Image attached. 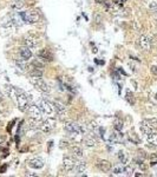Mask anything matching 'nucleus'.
<instances>
[{"mask_svg":"<svg viewBox=\"0 0 157 177\" xmlns=\"http://www.w3.org/2000/svg\"><path fill=\"white\" fill-rule=\"evenodd\" d=\"M6 91L9 96H11L12 99L15 102L18 109L21 112H27L28 107H30V105H31L27 95L23 90H20V88H17V87H13V86H6Z\"/></svg>","mask_w":157,"mask_h":177,"instance_id":"f257e3e1","label":"nucleus"},{"mask_svg":"<svg viewBox=\"0 0 157 177\" xmlns=\"http://www.w3.org/2000/svg\"><path fill=\"white\" fill-rule=\"evenodd\" d=\"M64 129L70 132V133H74V135H79V133H84L85 132V129L79 125L78 123H74V122H71V121H67L64 123Z\"/></svg>","mask_w":157,"mask_h":177,"instance_id":"f03ea898","label":"nucleus"},{"mask_svg":"<svg viewBox=\"0 0 157 177\" xmlns=\"http://www.w3.org/2000/svg\"><path fill=\"white\" fill-rule=\"evenodd\" d=\"M30 82L34 87H37L38 90H40L42 92H48L50 91V87H48V85L45 83L44 79H42V77L30 76Z\"/></svg>","mask_w":157,"mask_h":177,"instance_id":"7ed1b4c3","label":"nucleus"},{"mask_svg":"<svg viewBox=\"0 0 157 177\" xmlns=\"http://www.w3.org/2000/svg\"><path fill=\"white\" fill-rule=\"evenodd\" d=\"M23 21L27 24H34L39 20V14L36 11H30V12H21L20 13Z\"/></svg>","mask_w":157,"mask_h":177,"instance_id":"20e7f679","label":"nucleus"},{"mask_svg":"<svg viewBox=\"0 0 157 177\" xmlns=\"http://www.w3.org/2000/svg\"><path fill=\"white\" fill-rule=\"evenodd\" d=\"M40 109L43 110V112L47 116H52L54 112H56V109H54V105L53 103H51L50 101H46V99H43L40 102Z\"/></svg>","mask_w":157,"mask_h":177,"instance_id":"39448f33","label":"nucleus"},{"mask_svg":"<svg viewBox=\"0 0 157 177\" xmlns=\"http://www.w3.org/2000/svg\"><path fill=\"white\" fill-rule=\"evenodd\" d=\"M56 125V121L52 117L46 118L45 121L40 122V125H39V129H40L43 132H50Z\"/></svg>","mask_w":157,"mask_h":177,"instance_id":"423d86ee","label":"nucleus"},{"mask_svg":"<svg viewBox=\"0 0 157 177\" xmlns=\"http://www.w3.org/2000/svg\"><path fill=\"white\" fill-rule=\"evenodd\" d=\"M27 113L30 115L32 118H36V119H40L42 115H43V110L40 109V106H38L36 104H31L30 107L27 110Z\"/></svg>","mask_w":157,"mask_h":177,"instance_id":"0eeeda50","label":"nucleus"},{"mask_svg":"<svg viewBox=\"0 0 157 177\" xmlns=\"http://www.w3.org/2000/svg\"><path fill=\"white\" fill-rule=\"evenodd\" d=\"M96 166L98 168V170H101L103 172H109L112 169V165L109 161H105V160H101L96 163Z\"/></svg>","mask_w":157,"mask_h":177,"instance_id":"6e6552de","label":"nucleus"},{"mask_svg":"<svg viewBox=\"0 0 157 177\" xmlns=\"http://www.w3.org/2000/svg\"><path fill=\"white\" fill-rule=\"evenodd\" d=\"M76 162L72 157H64V160H63V165H64V168L66 171H73L74 170V166H76Z\"/></svg>","mask_w":157,"mask_h":177,"instance_id":"1a4fd4ad","label":"nucleus"},{"mask_svg":"<svg viewBox=\"0 0 157 177\" xmlns=\"http://www.w3.org/2000/svg\"><path fill=\"white\" fill-rule=\"evenodd\" d=\"M138 44H140V46L143 48V50L148 51L150 48V46H151V40L146 36H141L140 40H138Z\"/></svg>","mask_w":157,"mask_h":177,"instance_id":"9d476101","label":"nucleus"},{"mask_svg":"<svg viewBox=\"0 0 157 177\" xmlns=\"http://www.w3.org/2000/svg\"><path fill=\"white\" fill-rule=\"evenodd\" d=\"M28 165L33 169H42L44 166V161L42 158H39V157H37V158H33L28 162Z\"/></svg>","mask_w":157,"mask_h":177,"instance_id":"9b49d317","label":"nucleus"},{"mask_svg":"<svg viewBox=\"0 0 157 177\" xmlns=\"http://www.w3.org/2000/svg\"><path fill=\"white\" fill-rule=\"evenodd\" d=\"M39 58L43 59L44 62H52L53 56L48 50H43V51L39 52Z\"/></svg>","mask_w":157,"mask_h":177,"instance_id":"f8f14e48","label":"nucleus"},{"mask_svg":"<svg viewBox=\"0 0 157 177\" xmlns=\"http://www.w3.org/2000/svg\"><path fill=\"white\" fill-rule=\"evenodd\" d=\"M20 56H21V58H23V60H28V59H31L32 52H31V50H30V47L25 46V47L20 48Z\"/></svg>","mask_w":157,"mask_h":177,"instance_id":"ddd939ff","label":"nucleus"},{"mask_svg":"<svg viewBox=\"0 0 157 177\" xmlns=\"http://www.w3.org/2000/svg\"><path fill=\"white\" fill-rule=\"evenodd\" d=\"M140 127H141V131H142L144 135H150V133L154 132V127H151L150 125H148L145 122H142L141 125H140Z\"/></svg>","mask_w":157,"mask_h":177,"instance_id":"4468645a","label":"nucleus"},{"mask_svg":"<svg viewBox=\"0 0 157 177\" xmlns=\"http://www.w3.org/2000/svg\"><path fill=\"white\" fill-rule=\"evenodd\" d=\"M85 145H86L87 148H95V146L97 145V139L95 138L93 135L87 136L86 138H85Z\"/></svg>","mask_w":157,"mask_h":177,"instance_id":"2eb2a0df","label":"nucleus"},{"mask_svg":"<svg viewBox=\"0 0 157 177\" xmlns=\"http://www.w3.org/2000/svg\"><path fill=\"white\" fill-rule=\"evenodd\" d=\"M85 169H86V164H85V162H82V161H79V162H76L74 171H76L77 174L84 172V171H85Z\"/></svg>","mask_w":157,"mask_h":177,"instance_id":"dca6fc26","label":"nucleus"},{"mask_svg":"<svg viewBox=\"0 0 157 177\" xmlns=\"http://www.w3.org/2000/svg\"><path fill=\"white\" fill-rule=\"evenodd\" d=\"M53 105H54V109H56V112H57V113L63 115V113L65 112V106H64V104H62L60 102L56 101V102L53 103Z\"/></svg>","mask_w":157,"mask_h":177,"instance_id":"f3484780","label":"nucleus"},{"mask_svg":"<svg viewBox=\"0 0 157 177\" xmlns=\"http://www.w3.org/2000/svg\"><path fill=\"white\" fill-rule=\"evenodd\" d=\"M24 43H25V45H26L27 47H30V48L36 47V46L38 45V42L36 40V39H33V38H25Z\"/></svg>","mask_w":157,"mask_h":177,"instance_id":"a211bd4d","label":"nucleus"},{"mask_svg":"<svg viewBox=\"0 0 157 177\" xmlns=\"http://www.w3.org/2000/svg\"><path fill=\"white\" fill-rule=\"evenodd\" d=\"M112 174L113 175H121V174H125V166L124 165H116L112 169Z\"/></svg>","mask_w":157,"mask_h":177,"instance_id":"6ab92c4d","label":"nucleus"},{"mask_svg":"<svg viewBox=\"0 0 157 177\" xmlns=\"http://www.w3.org/2000/svg\"><path fill=\"white\" fill-rule=\"evenodd\" d=\"M146 139H148V142L155 146H157V133L152 132L150 135H146Z\"/></svg>","mask_w":157,"mask_h":177,"instance_id":"aec40b11","label":"nucleus"},{"mask_svg":"<svg viewBox=\"0 0 157 177\" xmlns=\"http://www.w3.org/2000/svg\"><path fill=\"white\" fill-rule=\"evenodd\" d=\"M72 154L74 157H78V158H81L83 156V150L81 149L79 146H72Z\"/></svg>","mask_w":157,"mask_h":177,"instance_id":"412c9836","label":"nucleus"},{"mask_svg":"<svg viewBox=\"0 0 157 177\" xmlns=\"http://www.w3.org/2000/svg\"><path fill=\"white\" fill-rule=\"evenodd\" d=\"M11 7L13 9H20L24 7V3L21 1V0H14V1L11 4Z\"/></svg>","mask_w":157,"mask_h":177,"instance_id":"4be33fe9","label":"nucleus"},{"mask_svg":"<svg viewBox=\"0 0 157 177\" xmlns=\"http://www.w3.org/2000/svg\"><path fill=\"white\" fill-rule=\"evenodd\" d=\"M113 125H115L113 127H115V130H116V131H121V130L123 129V122L119 119V118H116Z\"/></svg>","mask_w":157,"mask_h":177,"instance_id":"5701e85b","label":"nucleus"},{"mask_svg":"<svg viewBox=\"0 0 157 177\" xmlns=\"http://www.w3.org/2000/svg\"><path fill=\"white\" fill-rule=\"evenodd\" d=\"M118 158H119V162L122 164H126L127 163V155L124 151H119L118 152Z\"/></svg>","mask_w":157,"mask_h":177,"instance_id":"b1692460","label":"nucleus"},{"mask_svg":"<svg viewBox=\"0 0 157 177\" xmlns=\"http://www.w3.org/2000/svg\"><path fill=\"white\" fill-rule=\"evenodd\" d=\"M143 122H145L148 125H150L151 127H157V118H150V119H144Z\"/></svg>","mask_w":157,"mask_h":177,"instance_id":"393cba45","label":"nucleus"},{"mask_svg":"<svg viewBox=\"0 0 157 177\" xmlns=\"http://www.w3.org/2000/svg\"><path fill=\"white\" fill-rule=\"evenodd\" d=\"M126 99L127 102H129L130 104H135V99H134V95L130 92V91H127L126 92Z\"/></svg>","mask_w":157,"mask_h":177,"instance_id":"a878e982","label":"nucleus"},{"mask_svg":"<svg viewBox=\"0 0 157 177\" xmlns=\"http://www.w3.org/2000/svg\"><path fill=\"white\" fill-rule=\"evenodd\" d=\"M30 76H34V77H42L43 76V71L40 70H37V68H33L31 71V74Z\"/></svg>","mask_w":157,"mask_h":177,"instance_id":"bb28decb","label":"nucleus"},{"mask_svg":"<svg viewBox=\"0 0 157 177\" xmlns=\"http://www.w3.org/2000/svg\"><path fill=\"white\" fill-rule=\"evenodd\" d=\"M157 164V154H154L150 156V165Z\"/></svg>","mask_w":157,"mask_h":177,"instance_id":"cd10ccee","label":"nucleus"},{"mask_svg":"<svg viewBox=\"0 0 157 177\" xmlns=\"http://www.w3.org/2000/svg\"><path fill=\"white\" fill-rule=\"evenodd\" d=\"M132 172H134V168L131 165H126L125 166V174L126 175H132Z\"/></svg>","mask_w":157,"mask_h":177,"instance_id":"c85d7f7f","label":"nucleus"},{"mask_svg":"<svg viewBox=\"0 0 157 177\" xmlns=\"http://www.w3.org/2000/svg\"><path fill=\"white\" fill-rule=\"evenodd\" d=\"M149 7H150L151 11H156V12H157V4H156V3H150Z\"/></svg>","mask_w":157,"mask_h":177,"instance_id":"c756f323","label":"nucleus"},{"mask_svg":"<svg viewBox=\"0 0 157 177\" xmlns=\"http://www.w3.org/2000/svg\"><path fill=\"white\" fill-rule=\"evenodd\" d=\"M89 129H90L91 131L97 130V125H96V123H90V125H89Z\"/></svg>","mask_w":157,"mask_h":177,"instance_id":"7c9ffc66","label":"nucleus"},{"mask_svg":"<svg viewBox=\"0 0 157 177\" xmlns=\"http://www.w3.org/2000/svg\"><path fill=\"white\" fill-rule=\"evenodd\" d=\"M151 72H152L155 76H157V65H154V66H151Z\"/></svg>","mask_w":157,"mask_h":177,"instance_id":"2f4dec72","label":"nucleus"},{"mask_svg":"<svg viewBox=\"0 0 157 177\" xmlns=\"http://www.w3.org/2000/svg\"><path fill=\"white\" fill-rule=\"evenodd\" d=\"M125 1H126V0H116V3L118 4V5H123Z\"/></svg>","mask_w":157,"mask_h":177,"instance_id":"473e14b6","label":"nucleus"},{"mask_svg":"<svg viewBox=\"0 0 157 177\" xmlns=\"http://www.w3.org/2000/svg\"><path fill=\"white\" fill-rule=\"evenodd\" d=\"M5 169H6V165H4V166H3V168H1V169H0V172H4V171H5Z\"/></svg>","mask_w":157,"mask_h":177,"instance_id":"72a5a7b5","label":"nucleus"},{"mask_svg":"<svg viewBox=\"0 0 157 177\" xmlns=\"http://www.w3.org/2000/svg\"><path fill=\"white\" fill-rule=\"evenodd\" d=\"M4 99V97H3V93H1V91H0V102H1Z\"/></svg>","mask_w":157,"mask_h":177,"instance_id":"f704fd0d","label":"nucleus"},{"mask_svg":"<svg viewBox=\"0 0 157 177\" xmlns=\"http://www.w3.org/2000/svg\"><path fill=\"white\" fill-rule=\"evenodd\" d=\"M92 52H93V53H97V48H96V47H93V50H92Z\"/></svg>","mask_w":157,"mask_h":177,"instance_id":"c9c22d12","label":"nucleus"},{"mask_svg":"<svg viewBox=\"0 0 157 177\" xmlns=\"http://www.w3.org/2000/svg\"><path fill=\"white\" fill-rule=\"evenodd\" d=\"M27 176H37V174H27Z\"/></svg>","mask_w":157,"mask_h":177,"instance_id":"e433bc0d","label":"nucleus"},{"mask_svg":"<svg viewBox=\"0 0 157 177\" xmlns=\"http://www.w3.org/2000/svg\"><path fill=\"white\" fill-rule=\"evenodd\" d=\"M156 96H157V95H156Z\"/></svg>","mask_w":157,"mask_h":177,"instance_id":"4c0bfd02","label":"nucleus"}]
</instances>
